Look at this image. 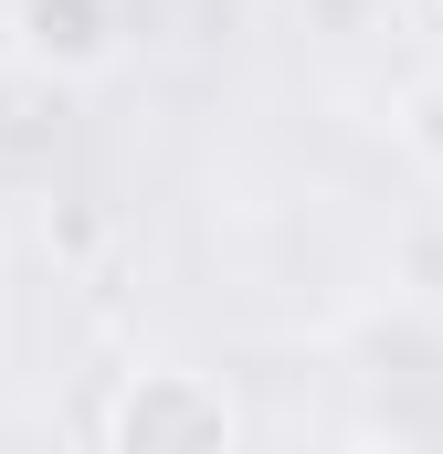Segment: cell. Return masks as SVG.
I'll list each match as a JSON object with an SVG mask.
<instances>
[{
    "label": "cell",
    "instance_id": "1",
    "mask_svg": "<svg viewBox=\"0 0 443 454\" xmlns=\"http://www.w3.org/2000/svg\"><path fill=\"white\" fill-rule=\"evenodd\" d=\"M106 434L127 454H190V444H222V434H232V402H222L212 380H190V370H148V380L116 402Z\"/></svg>",
    "mask_w": 443,
    "mask_h": 454
},
{
    "label": "cell",
    "instance_id": "2",
    "mask_svg": "<svg viewBox=\"0 0 443 454\" xmlns=\"http://www.w3.org/2000/svg\"><path fill=\"white\" fill-rule=\"evenodd\" d=\"M21 43H32V64L85 74V64L116 53V0H32L21 11Z\"/></svg>",
    "mask_w": 443,
    "mask_h": 454
}]
</instances>
